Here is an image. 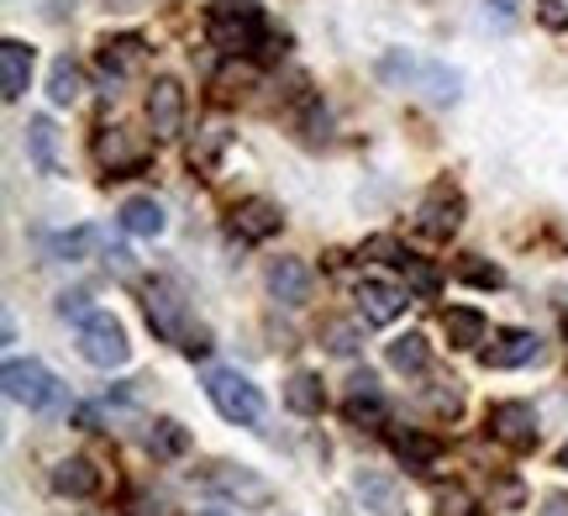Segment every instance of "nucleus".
I'll use <instances>...</instances> for the list:
<instances>
[{"label":"nucleus","instance_id":"obj_1","mask_svg":"<svg viewBox=\"0 0 568 516\" xmlns=\"http://www.w3.org/2000/svg\"><path fill=\"white\" fill-rule=\"evenodd\" d=\"M148 322H153V332H159L163 343H180L190 358L211 348L205 332L190 327V301H184V290L174 280H153L148 285Z\"/></svg>","mask_w":568,"mask_h":516},{"label":"nucleus","instance_id":"obj_2","mask_svg":"<svg viewBox=\"0 0 568 516\" xmlns=\"http://www.w3.org/2000/svg\"><path fill=\"white\" fill-rule=\"evenodd\" d=\"M205 395H211V406L226 416V422H237V427H258L264 422V395L258 385L237 370H211L205 374Z\"/></svg>","mask_w":568,"mask_h":516},{"label":"nucleus","instance_id":"obj_3","mask_svg":"<svg viewBox=\"0 0 568 516\" xmlns=\"http://www.w3.org/2000/svg\"><path fill=\"white\" fill-rule=\"evenodd\" d=\"M80 353L95 364V370H122L126 358H132V343H126V332L116 316H105V311H90L80 322Z\"/></svg>","mask_w":568,"mask_h":516},{"label":"nucleus","instance_id":"obj_4","mask_svg":"<svg viewBox=\"0 0 568 516\" xmlns=\"http://www.w3.org/2000/svg\"><path fill=\"white\" fill-rule=\"evenodd\" d=\"M6 395L27 412H48V406H59V380L42 370L38 358H11L6 364Z\"/></svg>","mask_w":568,"mask_h":516},{"label":"nucleus","instance_id":"obj_5","mask_svg":"<svg viewBox=\"0 0 568 516\" xmlns=\"http://www.w3.org/2000/svg\"><path fill=\"white\" fill-rule=\"evenodd\" d=\"M205 485H211L216 496L237 500V506H268V500H274V485H268L264 475L243 469V464H211V469H205Z\"/></svg>","mask_w":568,"mask_h":516},{"label":"nucleus","instance_id":"obj_6","mask_svg":"<svg viewBox=\"0 0 568 516\" xmlns=\"http://www.w3.org/2000/svg\"><path fill=\"white\" fill-rule=\"evenodd\" d=\"M211 38H216V48H226V53L258 48V38H264L258 6H243V11H211Z\"/></svg>","mask_w":568,"mask_h":516},{"label":"nucleus","instance_id":"obj_7","mask_svg":"<svg viewBox=\"0 0 568 516\" xmlns=\"http://www.w3.org/2000/svg\"><path fill=\"white\" fill-rule=\"evenodd\" d=\"M489 433L500 437L506 448L527 454V448H537V412L521 406V401H500V406L489 412Z\"/></svg>","mask_w":568,"mask_h":516},{"label":"nucleus","instance_id":"obj_8","mask_svg":"<svg viewBox=\"0 0 568 516\" xmlns=\"http://www.w3.org/2000/svg\"><path fill=\"white\" fill-rule=\"evenodd\" d=\"M458 222H464V195L447 185H432L422 201V222L416 227L426 232V237H453L458 232Z\"/></svg>","mask_w":568,"mask_h":516},{"label":"nucleus","instance_id":"obj_9","mask_svg":"<svg viewBox=\"0 0 568 516\" xmlns=\"http://www.w3.org/2000/svg\"><path fill=\"white\" fill-rule=\"evenodd\" d=\"M358 311H364V322H374V327H389L400 311H406V290L389 285V280H358Z\"/></svg>","mask_w":568,"mask_h":516},{"label":"nucleus","instance_id":"obj_10","mask_svg":"<svg viewBox=\"0 0 568 516\" xmlns=\"http://www.w3.org/2000/svg\"><path fill=\"white\" fill-rule=\"evenodd\" d=\"M184 122V90L180 80H159L148 90V127H153V138H174Z\"/></svg>","mask_w":568,"mask_h":516},{"label":"nucleus","instance_id":"obj_11","mask_svg":"<svg viewBox=\"0 0 568 516\" xmlns=\"http://www.w3.org/2000/svg\"><path fill=\"white\" fill-rule=\"evenodd\" d=\"M27 80H32V48L17 38L0 42V95L6 101H21L27 95Z\"/></svg>","mask_w":568,"mask_h":516},{"label":"nucleus","instance_id":"obj_12","mask_svg":"<svg viewBox=\"0 0 568 516\" xmlns=\"http://www.w3.org/2000/svg\"><path fill=\"white\" fill-rule=\"evenodd\" d=\"M531 358H542V343L531 332H500L495 343L485 348V364L489 370H521Z\"/></svg>","mask_w":568,"mask_h":516},{"label":"nucleus","instance_id":"obj_13","mask_svg":"<svg viewBox=\"0 0 568 516\" xmlns=\"http://www.w3.org/2000/svg\"><path fill=\"white\" fill-rule=\"evenodd\" d=\"M268 295L284 301V306H301L305 295H311V269L301 259H274L268 264Z\"/></svg>","mask_w":568,"mask_h":516},{"label":"nucleus","instance_id":"obj_14","mask_svg":"<svg viewBox=\"0 0 568 516\" xmlns=\"http://www.w3.org/2000/svg\"><path fill=\"white\" fill-rule=\"evenodd\" d=\"M280 206L274 201H243V206L232 211V232L237 237H247V243H264V237H274L280 232Z\"/></svg>","mask_w":568,"mask_h":516},{"label":"nucleus","instance_id":"obj_15","mask_svg":"<svg viewBox=\"0 0 568 516\" xmlns=\"http://www.w3.org/2000/svg\"><path fill=\"white\" fill-rule=\"evenodd\" d=\"M53 490L69 500H84L101 490V469L90 464V458H63L59 469H53Z\"/></svg>","mask_w":568,"mask_h":516},{"label":"nucleus","instance_id":"obj_16","mask_svg":"<svg viewBox=\"0 0 568 516\" xmlns=\"http://www.w3.org/2000/svg\"><path fill=\"white\" fill-rule=\"evenodd\" d=\"M27 153H32V164L38 174H59V127L48 122V117H32L27 122Z\"/></svg>","mask_w":568,"mask_h":516},{"label":"nucleus","instance_id":"obj_17","mask_svg":"<svg viewBox=\"0 0 568 516\" xmlns=\"http://www.w3.org/2000/svg\"><path fill=\"white\" fill-rule=\"evenodd\" d=\"M443 332L453 348H479L485 343V316L474 306H447L443 311Z\"/></svg>","mask_w":568,"mask_h":516},{"label":"nucleus","instance_id":"obj_18","mask_svg":"<svg viewBox=\"0 0 568 516\" xmlns=\"http://www.w3.org/2000/svg\"><path fill=\"white\" fill-rule=\"evenodd\" d=\"M122 227L132 232V237H159V232L169 227V216H163V206L153 195H132L122 206Z\"/></svg>","mask_w":568,"mask_h":516},{"label":"nucleus","instance_id":"obj_19","mask_svg":"<svg viewBox=\"0 0 568 516\" xmlns=\"http://www.w3.org/2000/svg\"><path fill=\"white\" fill-rule=\"evenodd\" d=\"M95 153H101V164L111 169V174H122V169H138L142 159H148V148L132 143V138H126L122 127H116V132H105L101 143H95Z\"/></svg>","mask_w":568,"mask_h":516},{"label":"nucleus","instance_id":"obj_20","mask_svg":"<svg viewBox=\"0 0 568 516\" xmlns=\"http://www.w3.org/2000/svg\"><path fill=\"white\" fill-rule=\"evenodd\" d=\"M389 370H400V374H422L426 370V358H432V348H426V337L422 332H406V337H395L389 343Z\"/></svg>","mask_w":568,"mask_h":516},{"label":"nucleus","instance_id":"obj_21","mask_svg":"<svg viewBox=\"0 0 568 516\" xmlns=\"http://www.w3.org/2000/svg\"><path fill=\"white\" fill-rule=\"evenodd\" d=\"M284 401H290V412L316 416V412H322V406H326L322 380H316V374H290V385H284Z\"/></svg>","mask_w":568,"mask_h":516},{"label":"nucleus","instance_id":"obj_22","mask_svg":"<svg viewBox=\"0 0 568 516\" xmlns=\"http://www.w3.org/2000/svg\"><path fill=\"white\" fill-rule=\"evenodd\" d=\"M48 95H53V105H74V101H80V95H84L80 63H69V59L53 63V74H48Z\"/></svg>","mask_w":568,"mask_h":516},{"label":"nucleus","instance_id":"obj_23","mask_svg":"<svg viewBox=\"0 0 568 516\" xmlns=\"http://www.w3.org/2000/svg\"><path fill=\"white\" fill-rule=\"evenodd\" d=\"M416 84H422L432 101H458V74L453 69H443V63H416Z\"/></svg>","mask_w":568,"mask_h":516},{"label":"nucleus","instance_id":"obj_24","mask_svg":"<svg viewBox=\"0 0 568 516\" xmlns=\"http://www.w3.org/2000/svg\"><path fill=\"white\" fill-rule=\"evenodd\" d=\"M142 63V42L138 38H111L101 48V69L105 74H132Z\"/></svg>","mask_w":568,"mask_h":516},{"label":"nucleus","instance_id":"obj_25","mask_svg":"<svg viewBox=\"0 0 568 516\" xmlns=\"http://www.w3.org/2000/svg\"><path fill=\"white\" fill-rule=\"evenodd\" d=\"M358 496H364V506H374V512H395V479L364 469V475H358Z\"/></svg>","mask_w":568,"mask_h":516},{"label":"nucleus","instance_id":"obj_26","mask_svg":"<svg viewBox=\"0 0 568 516\" xmlns=\"http://www.w3.org/2000/svg\"><path fill=\"white\" fill-rule=\"evenodd\" d=\"M395 454L406 458L410 469H426V464L437 458V443H432V437H410V433H395Z\"/></svg>","mask_w":568,"mask_h":516},{"label":"nucleus","instance_id":"obj_27","mask_svg":"<svg viewBox=\"0 0 568 516\" xmlns=\"http://www.w3.org/2000/svg\"><path fill=\"white\" fill-rule=\"evenodd\" d=\"M437 516H479V500L464 485H447V490H437Z\"/></svg>","mask_w":568,"mask_h":516},{"label":"nucleus","instance_id":"obj_28","mask_svg":"<svg viewBox=\"0 0 568 516\" xmlns=\"http://www.w3.org/2000/svg\"><path fill=\"white\" fill-rule=\"evenodd\" d=\"M347 422H368V427H379V422H385L379 395H374V391H353V401H347Z\"/></svg>","mask_w":568,"mask_h":516},{"label":"nucleus","instance_id":"obj_29","mask_svg":"<svg viewBox=\"0 0 568 516\" xmlns=\"http://www.w3.org/2000/svg\"><path fill=\"white\" fill-rule=\"evenodd\" d=\"M400 269H406V280H410V290H416V295H426V301H432V295H437V269H426L422 259H400Z\"/></svg>","mask_w":568,"mask_h":516},{"label":"nucleus","instance_id":"obj_30","mask_svg":"<svg viewBox=\"0 0 568 516\" xmlns=\"http://www.w3.org/2000/svg\"><path fill=\"white\" fill-rule=\"evenodd\" d=\"M153 448H159V454H184V448H190V433H184L180 422H159V427H153Z\"/></svg>","mask_w":568,"mask_h":516},{"label":"nucleus","instance_id":"obj_31","mask_svg":"<svg viewBox=\"0 0 568 516\" xmlns=\"http://www.w3.org/2000/svg\"><path fill=\"white\" fill-rule=\"evenodd\" d=\"M90 249H95V232L80 227V232H69V237L53 243V259H80V253H90Z\"/></svg>","mask_w":568,"mask_h":516},{"label":"nucleus","instance_id":"obj_32","mask_svg":"<svg viewBox=\"0 0 568 516\" xmlns=\"http://www.w3.org/2000/svg\"><path fill=\"white\" fill-rule=\"evenodd\" d=\"M326 348H332V353H343V358H347V353L358 348V332L347 327V322H332V327H326Z\"/></svg>","mask_w":568,"mask_h":516},{"label":"nucleus","instance_id":"obj_33","mask_svg":"<svg viewBox=\"0 0 568 516\" xmlns=\"http://www.w3.org/2000/svg\"><path fill=\"white\" fill-rule=\"evenodd\" d=\"M90 295H84V290H74V295H59V316H69V322H84V316H90Z\"/></svg>","mask_w":568,"mask_h":516},{"label":"nucleus","instance_id":"obj_34","mask_svg":"<svg viewBox=\"0 0 568 516\" xmlns=\"http://www.w3.org/2000/svg\"><path fill=\"white\" fill-rule=\"evenodd\" d=\"M537 17H542V27H568V0H537Z\"/></svg>","mask_w":568,"mask_h":516},{"label":"nucleus","instance_id":"obj_35","mask_svg":"<svg viewBox=\"0 0 568 516\" xmlns=\"http://www.w3.org/2000/svg\"><path fill=\"white\" fill-rule=\"evenodd\" d=\"M464 280H468V285H489V290H495V285H500V269H495V264H464Z\"/></svg>","mask_w":568,"mask_h":516},{"label":"nucleus","instance_id":"obj_36","mask_svg":"<svg viewBox=\"0 0 568 516\" xmlns=\"http://www.w3.org/2000/svg\"><path fill=\"white\" fill-rule=\"evenodd\" d=\"M542 516H568V496H548L542 500Z\"/></svg>","mask_w":568,"mask_h":516},{"label":"nucleus","instance_id":"obj_37","mask_svg":"<svg viewBox=\"0 0 568 516\" xmlns=\"http://www.w3.org/2000/svg\"><path fill=\"white\" fill-rule=\"evenodd\" d=\"M516 6H521V0H500V11H506V17H516Z\"/></svg>","mask_w":568,"mask_h":516},{"label":"nucleus","instance_id":"obj_38","mask_svg":"<svg viewBox=\"0 0 568 516\" xmlns=\"http://www.w3.org/2000/svg\"><path fill=\"white\" fill-rule=\"evenodd\" d=\"M558 458H564V469H568V443H564V454H558Z\"/></svg>","mask_w":568,"mask_h":516},{"label":"nucleus","instance_id":"obj_39","mask_svg":"<svg viewBox=\"0 0 568 516\" xmlns=\"http://www.w3.org/2000/svg\"><path fill=\"white\" fill-rule=\"evenodd\" d=\"M201 516H232V512H201Z\"/></svg>","mask_w":568,"mask_h":516}]
</instances>
